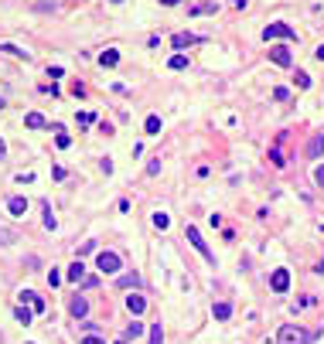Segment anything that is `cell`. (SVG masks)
Segmentation results:
<instances>
[{"label":"cell","instance_id":"obj_36","mask_svg":"<svg viewBox=\"0 0 324 344\" xmlns=\"http://www.w3.org/2000/svg\"><path fill=\"white\" fill-rule=\"evenodd\" d=\"M82 344H106L102 338H96V334H89V338H82Z\"/></svg>","mask_w":324,"mask_h":344},{"label":"cell","instance_id":"obj_18","mask_svg":"<svg viewBox=\"0 0 324 344\" xmlns=\"http://www.w3.org/2000/svg\"><path fill=\"white\" fill-rule=\"evenodd\" d=\"M78 280H86V266L76 259V263L68 266V283H78Z\"/></svg>","mask_w":324,"mask_h":344},{"label":"cell","instance_id":"obj_42","mask_svg":"<svg viewBox=\"0 0 324 344\" xmlns=\"http://www.w3.org/2000/svg\"><path fill=\"white\" fill-rule=\"evenodd\" d=\"M110 3H123V0H110Z\"/></svg>","mask_w":324,"mask_h":344},{"label":"cell","instance_id":"obj_37","mask_svg":"<svg viewBox=\"0 0 324 344\" xmlns=\"http://www.w3.org/2000/svg\"><path fill=\"white\" fill-rule=\"evenodd\" d=\"M314 58H318V61H324V44H318V51H314Z\"/></svg>","mask_w":324,"mask_h":344},{"label":"cell","instance_id":"obj_10","mask_svg":"<svg viewBox=\"0 0 324 344\" xmlns=\"http://www.w3.org/2000/svg\"><path fill=\"white\" fill-rule=\"evenodd\" d=\"M171 44L181 51V48H191V44H198V34H188V31H181V34H174Z\"/></svg>","mask_w":324,"mask_h":344},{"label":"cell","instance_id":"obj_16","mask_svg":"<svg viewBox=\"0 0 324 344\" xmlns=\"http://www.w3.org/2000/svg\"><path fill=\"white\" fill-rule=\"evenodd\" d=\"M24 126H28V130H44L48 123H44V116H41V113H28V116H24Z\"/></svg>","mask_w":324,"mask_h":344},{"label":"cell","instance_id":"obj_35","mask_svg":"<svg viewBox=\"0 0 324 344\" xmlns=\"http://www.w3.org/2000/svg\"><path fill=\"white\" fill-rule=\"evenodd\" d=\"M48 75H52V78H62V75H65V68H58V65H52V68H48Z\"/></svg>","mask_w":324,"mask_h":344},{"label":"cell","instance_id":"obj_38","mask_svg":"<svg viewBox=\"0 0 324 344\" xmlns=\"http://www.w3.org/2000/svg\"><path fill=\"white\" fill-rule=\"evenodd\" d=\"M4 157H7V143L0 140V160H4Z\"/></svg>","mask_w":324,"mask_h":344},{"label":"cell","instance_id":"obj_6","mask_svg":"<svg viewBox=\"0 0 324 344\" xmlns=\"http://www.w3.org/2000/svg\"><path fill=\"white\" fill-rule=\"evenodd\" d=\"M270 61H273V65H280V68H290V65H294L290 48H286V44H273V48H270Z\"/></svg>","mask_w":324,"mask_h":344},{"label":"cell","instance_id":"obj_20","mask_svg":"<svg viewBox=\"0 0 324 344\" xmlns=\"http://www.w3.org/2000/svg\"><path fill=\"white\" fill-rule=\"evenodd\" d=\"M55 143H58V147H62V150H68V147H72V136H68V133H65V130H62V126H55Z\"/></svg>","mask_w":324,"mask_h":344},{"label":"cell","instance_id":"obj_9","mask_svg":"<svg viewBox=\"0 0 324 344\" xmlns=\"http://www.w3.org/2000/svg\"><path fill=\"white\" fill-rule=\"evenodd\" d=\"M126 310H130L134 317H140V314L147 310V300H144L140 293H130V297H126Z\"/></svg>","mask_w":324,"mask_h":344},{"label":"cell","instance_id":"obj_21","mask_svg":"<svg viewBox=\"0 0 324 344\" xmlns=\"http://www.w3.org/2000/svg\"><path fill=\"white\" fill-rule=\"evenodd\" d=\"M14 317H18V321H20V324H24V327L31 324V310H28V307H24V304H20V307H14Z\"/></svg>","mask_w":324,"mask_h":344},{"label":"cell","instance_id":"obj_11","mask_svg":"<svg viewBox=\"0 0 324 344\" xmlns=\"http://www.w3.org/2000/svg\"><path fill=\"white\" fill-rule=\"evenodd\" d=\"M212 317H215V321H229V317H232V304H226V300L212 304Z\"/></svg>","mask_w":324,"mask_h":344},{"label":"cell","instance_id":"obj_15","mask_svg":"<svg viewBox=\"0 0 324 344\" xmlns=\"http://www.w3.org/2000/svg\"><path fill=\"white\" fill-rule=\"evenodd\" d=\"M144 331H147V324H140V321L134 317V324H130L126 331H123V341H136V338H140Z\"/></svg>","mask_w":324,"mask_h":344},{"label":"cell","instance_id":"obj_14","mask_svg":"<svg viewBox=\"0 0 324 344\" xmlns=\"http://www.w3.org/2000/svg\"><path fill=\"white\" fill-rule=\"evenodd\" d=\"M7 211H10V215H24V211H28V198H20V194H14V198L7 201Z\"/></svg>","mask_w":324,"mask_h":344},{"label":"cell","instance_id":"obj_27","mask_svg":"<svg viewBox=\"0 0 324 344\" xmlns=\"http://www.w3.org/2000/svg\"><path fill=\"white\" fill-rule=\"evenodd\" d=\"M314 184L324 191V164H318V167H314Z\"/></svg>","mask_w":324,"mask_h":344},{"label":"cell","instance_id":"obj_19","mask_svg":"<svg viewBox=\"0 0 324 344\" xmlns=\"http://www.w3.org/2000/svg\"><path fill=\"white\" fill-rule=\"evenodd\" d=\"M150 222H154V229H160V232H164L168 225H171V215H168V211H154V218H150Z\"/></svg>","mask_w":324,"mask_h":344},{"label":"cell","instance_id":"obj_29","mask_svg":"<svg viewBox=\"0 0 324 344\" xmlns=\"http://www.w3.org/2000/svg\"><path fill=\"white\" fill-rule=\"evenodd\" d=\"M297 89H310V75L307 72H297Z\"/></svg>","mask_w":324,"mask_h":344},{"label":"cell","instance_id":"obj_39","mask_svg":"<svg viewBox=\"0 0 324 344\" xmlns=\"http://www.w3.org/2000/svg\"><path fill=\"white\" fill-rule=\"evenodd\" d=\"M160 3H164V7H174V3H181V0H160Z\"/></svg>","mask_w":324,"mask_h":344},{"label":"cell","instance_id":"obj_26","mask_svg":"<svg viewBox=\"0 0 324 344\" xmlns=\"http://www.w3.org/2000/svg\"><path fill=\"white\" fill-rule=\"evenodd\" d=\"M168 65H171L174 72H181V68H188V58H184V55H174L171 61H168Z\"/></svg>","mask_w":324,"mask_h":344},{"label":"cell","instance_id":"obj_1","mask_svg":"<svg viewBox=\"0 0 324 344\" xmlns=\"http://www.w3.org/2000/svg\"><path fill=\"white\" fill-rule=\"evenodd\" d=\"M310 341H314V334L297 324H284L280 334H276V344H310Z\"/></svg>","mask_w":324,"mask_h":344},{"label":"cell","instance_id":"obj_24","mask_svg":"<svg viewBox=\"0 0 324 344\" xmlns=\"http://www.w3.org/2000/svg\"><path fill=\"white\" fill-rule=\"evenodd\" d=\"M0 51H7V55H14V58H31L24 48H14V44H0Z\"/></svg>","mask_w":324,"mask_h":344},{"label":"cell","instance_id":"obj_31","mask_svg":"<svg viewBox=\"0 0 324 344\" xmlns=\"http://www.w3.org/2000/svg\"><path fill=\"white\" fill-rule=\"evenodd\" d=\"M58 283H62V273L52 269V273H48V287H58Z\"/></svg>","mask_w":324,"mask_h":344},{"label":"cell","instance_id":"obj_23","mask_svg":"<svg viewBox=\"0 0 324 344\" xmlns=\"http://www.w3.org/2000/svg\"><path fill=\"white\" fill-rule=\"evenodd\" d=\"M41 208H44V229L52 232V229H55V225H58V222H55V215H52V205H48V201H44V205H41Z\"/></svg>","mask_w":324,"mask_h":344},{"label":"cell","instance_id":"obj_25","mask_svg":"<svg viewBox=\"0 0 324 344\" xmlns=\"http://www.w3.org/2000/svg\"><path fill=\"white\" fill-rule=\"evenodd\" d=\"M147 331H150V344H164V331H160V324L147 327Z\"/></svg>","mask_w":324,"mask_h":344},{"label":"cell","instance_id":"obj_41","mask_svg":"<svg viewBox=\"0 0 324 344\" xmlns=\"http://www.w3.org/2000/svg\"><path fill=\"white\" fill-rule=\"evenodd\" d=\"M116 344H130V341H123V338H120V341H116Z\"/></svg>","mask_w":324,"mask_h":344},{"label":"cell","instance_id":"obj_33","mask_svg":"<svg viewBox=\"0 0 324 344\" xmlns=\"http://www.w3.org/2000/svg\"><path fill=\"white\" fill-rule=\"evenodd\" d=\"M157 171H160V157H157V160H150V164H147V174H150V177H154V174H157Z\"/></svg>","mask_w":324,"mask_h":344},{"label":"cell","instance_id":"obj_32","mask_svg":"<svg viewBox=\"0 0 324 344\" xmlns=\"http://www.w3.org/2000/svg\"><path fill=\"white\" fill-rule=\"evenodd\" d=\"M92 119H96V113H78V126H89Z\"/></svg>","mask_w":324,"mask_h":344},{"label":"cell","instance_id":"obj_3","mask_svg":"<svg viewBox=\"0 0 324 344\" xmlns=\"http://www.w3.org/2000/svg\"><path fill=\"white\" fill-rule=\"evenodd\" d=\"M263 38H266V41H276V38H284V41H297V31H294L290 24H284V20H273V24H266Z\"/></svg>","mask_w":324,"mask_h":344},{"label":"cell","instance_id":"obj_8","mask_svg":"<svg viewBox=\"0 0 324 344\" xmlns=\"http://www.w3.org/2000/svg\"><path fill=\"white\" fill-rule=\"evenodd\" d=\"M68 314L82 321V317L89 314V300H82V297H72V300H68Z\"/></svg>","mask_w":324,"mask_h":344},{"label":"cell","instance_id":"obj_7","mask_svg":"<svg viewBox=\"0 0 324 344\" xmlns=\"http://www.w3.org/2000/svg\"><path fill=\"white\" fill-rule=\"evenodd\" d=\"M270 290H273V293H286V290H290V269H273Z\"/></svg>","mask_w":324,"mask_h":344},{"label":"cell","instance_id":"obj_5","mask_svg":"<svg viewBox=\"0 0 324 344\" xmlns=\"http://www.w3.org/2000/svg\"><path fill=\"white\" fill-rule=\"evenodd\" d=\"M96 266H99V273H120L123 259H120L116 252H99V256H96Z\"/></svg>","mask_w":324,"mask_h":344},{"label":"cell","instance_id":"obj_13","mask_svg":"<svg viewBox=\"0 0 324 344\" xmlns=\"http://www.w3.org/2000/svg\"><path fill=\"white\" fill-rule=\"evenodd\" d=\"M99 65H102V68H113V65H120V51H116V48H106V51L99 55Z\"/></svg>","mask_w":324,"mask_h":344},{"label":"cell","instance_id":"obj_17","mask_svg":"<svg viewBox=\"0 0 324 344\" xmlns=\"http://www.w3.org/2000/svg\"><path fill=\"white\" fill-rule=\"evenodd\" d=\"M215 10H218V3H215V0H208V3H194V7H188V14H194V17H198V14H215Z\"/></svg>","mask_w":324,"mask_h":344},{"label":"cell","instance_id":"obj_12","mask_svg":"<svg viewBox=\"0 0 324 344\" xmlns=\"http://www.w3.org/2000/svg\"><path fill=\"white\" fill-rule=\"evenodd\" d=\"M307 157H310V160H318V157H321L324 153V136H310V143H307Z\"/></svg>","mask_w":324,"mask_h":344},{"label":"cell","instance_id":"obj_28","mask_svg":"<svg viewBox=\"0 0 324 344\" xmlns=\"http://www.w3.org/2000/svg\"><path fill=\"white\" fill-rule=\"evenodd\" d=\"M273 99H276V102H284V99H290V89H284V85H276V89H273Z\"/></svg>","mask_w":324,"mask_h":344},{"label":"cell","instance_id":"obj_22","mask_svg":"<svg viewBox=\"0 0 324 344\" xmlns=\"http://www.w3.org/2000/svg\"><path fill=\"white\" fill-rule=\"evenodd\" d=\"M144 130H147V133H160V116H147V123H144Z\"/></svg>","mask_w":324,"mask_h":344},{"label":"cell","instance_id":"obj_34","mask_svg":"<svg viewBox=\"0 0 324 344\" xmlns=\"http://www.w3.org/2000/svg\"><path fill=\"white\" fill-rule=\"evenodd\" d=\"M99 167H102V174H113V160L106 157V160H99Z\"/></svg>","mask_w":324,"mask_h":344},{"label":"cell","instance_id":"obj_43","mask_svg":"<svg viewBox=\"0 0 324 344\" xmlns=\"http://www.w3.org/2000/svg\"><path fill=\"white\" fill-rule=\"evenodd\" d=\"M0 109H4V99H0Z\"/></svg>","mask_w":324,"mask_h":344},{"label":"cell","instance_id":"obj_40","mask_svg":"<svg viewBox=\"0 0 324 344\" xmlns=\"http://www.w3.org/2000/svg\"><path fill=\"white\" fill-rule=\"evenodd\" d=\"M318 273H324V259H321V263H318Z\"/></svg>","mask_w":324,"mask_h":344},{"label":"cell","instance_id":"obj_4","mask_svg":"<svg viewBox=\"0 0 324 344\" xmlns=\"http://www.w3.org/2000/svg\"><path fill=\"white\" fill-rule=\"evenodd\" d=\"M286 136L290 133H276L273 147H270V164L273 167H286Z\"/></svg>","mask_w":324,"mask_h":344},{"label":"cell","instance_id":"obj_2","mask_svg":"<svg viewBox=\"0 0 324 344\" xmlns=\"http://www.w3.org/2000/svg\"><path fill=\"white\" fill-rule=\"evenodd\" d=\"M184 235H188V242L194 246V252H198V256H202V259H205L208 266H215V252H212V249H208V242L202 239V232L194 229V225H188V229H184Z\"/></svg>","mask_w":324,"mask_h":344},{"label":"cell","instance_id":"obj_30","mask_svg":"<svg viewBox=\"0 0 324 344\" xmlns=\"http://www.w3.org/2000/svg\"><path fill=\"white\" fill-rule=\"evenodd\" d=\"M120 287H140V276H123Z\"/></svg>","mask_w":324,"mask_h":344}]
</instances>
